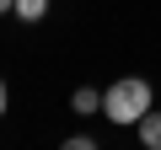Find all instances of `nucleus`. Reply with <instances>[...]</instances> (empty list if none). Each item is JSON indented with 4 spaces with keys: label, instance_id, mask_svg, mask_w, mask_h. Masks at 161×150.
<instances>
[{
    "label": "nucleus",
    "instance_id": "1",
    "mask_svg": "<svg viewBox=\"0 0 161 150\" xmlns=\"http://www.w3.org/2000/svg\"><path fill=\"white\" fill-rule=\"evenodd\" d=\"M102 113L113 123H140L150 113V81H140V75H124V81H113L102 91Z\"/></svg>",
    "mask_w": 161,
    "mask_h": 150
},
{
    "label": "nucleus",
    "instance_id": "2",
    "mask_svg": "<svg viewBox=\"0 0 161 150\" xmlns=\"http://www.w3.org/2000/svg\"><path fill=\"white\" fill-rule=\"evenodd\" d=\"M140 139H145L150 150H161V113H145V118H140Z\"/></svg>",
    "mask_w": 161,
    "mask_h": 150
},
{
    "label": "nucleus",
    "instance_id": "3",
    "mask_svg": "<svg viewBox=\"0 0 161 150\" xmlns=\"http://www.w3.org/2000/svg\"><path fill=\"white\" fill-rule=\"evenodd\" d=\"M43 11H48V0H16V16L22 22H38Z\"/></svg>",
    "mask_w": 161,
    "mask_h": 150
},
{
    "label": "nucleus",
    "instance_id": "4",
    "mask_svg": "<svg viewBox=\"0 0 161 150\" xmlns=\"http://www.w3.org/2000/svg\"><path fill=\"white\" fill-rule=\"evenodd\" d=\"M70 107H75V113H97V91H92V86H80V91H75V102H70Z\"/></svg>",
    "mask_w": 161,
    "mask_h": 150
},
{
    "label": "nucleus",
    "instance_id": "5",
    "mask_svg": "<svg viewBox=\"0 0 161 150\" xmlns=\"http://www.w3.org/2000/svg\"><path fill=\"white\" fill-rule=\"evenodd\" d=\"M0 113H6V81H0Z\"/></svg>",
    "mask_w": 161,
    "mask_h": 150
},
{
    "label": "nucleus",
    "instance_id": "6",
    "mask_svg": "<svg viewBox=\"0 0 161 150\" xmlns=\"http://www.w3.org/2000/svg\"><path fill=\"white\" fill-rule=\"evenodd\" d=\"M0 11H16V0H0Z\"/></svg>",
    "mask_w": 161,
    "mask_h": 150
}]
</instances>
